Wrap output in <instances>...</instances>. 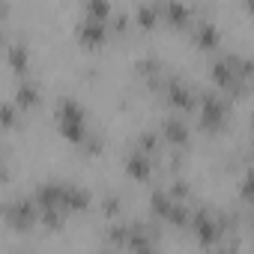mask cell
I'll use <instances>...</instances> for the list:
<instances>
[{
  "mask_svg": "<svg viewBox=\"0 0 254 254\" xmlns=\"http://www.w3.org/2000/svg\"><path fill=\"white\" fill-rule=\"evenodd\" d=\"M36 102H39V87H33L30 81H24L15 90V108H33Z\"/></svg>",
  "mask_w": 254,
  "mask_h": 254,
  "instance_id": "obj_2",
  "label": "cell"
},
{
  "mask_svg": "<svg viewBox=\"0 0 254 254\" xmlns=\"http://www.w3.org/2000/svg\"><path fill=\"white\" fill-rule=\"evenodd\" d=\"M9 63L15 66V72L27 69V48L24 45H9Z\"/></svg>",
  "mask_w": 254,
  "mask_h": 254,
  "instance_id": "obj_3",
  "label": "cell"
},
{
  "mask_svg": "<svg viewBox=\"0 0 254 254\" xmlns=\"http://www.w3.org/2000/svg\"><path fill=\"white\" fill-rule=\"evenodd\" d=\"M126 168H129V174L132 177H138V180H147L150 177V156L147 153H141V150H135V156H129V162H126Z\"/></svg>",
  "mask_w": 254,
  "mask_h": 254,
  "instance_id": "obj_1",
  "label": "cell"
}]
</instances>
